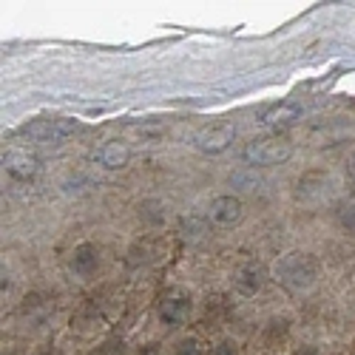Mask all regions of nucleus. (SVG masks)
<instances>
[{
  "label": "nucleus",
  "mask_w": 355,
  "mask_h": 355,
  "mask_svg": "<svg viewBox=\"0 0 355 355\" xmlns=\"http://www.w3.org/2000/svg\"><path fill=\"white\" fill-rule=\"evenodd\" d=\"M125 352V341L123 338H108L103 344H97L88 355H123Z\"/></svg>",
  "instance_id": "nucleus-13"
},
{
  "label": "nucleus",
  "mask_w": 355,
  "mask_h": 355,
  "mask_svg": "<svg viewBox=\"0 0 355 355\" xmlns=\"http://www.w3.org/2000/svg\"><path fill=\"white\" fill-rule=\"evenodd\" d=\"M347 173L352 176V180H355V151H352V154L347 157Z\"/></svg>",
  "instance_id": "nucleus-17"
},
{
  "label": "nucleus",
  "mask_w": 355,
  "mask_h": 355,
  "mask_svg": "<svg viewBox=\"0 0 355 355\" xmlns=\"http://www.w3.org/2000/svg\"><path fill=\"white\" fill-rule=\"evenodd\" d=\"M100 268V248L92 245V242H83L74 248L71 253V270L80 276V279H92Z\"/></svg>",
  "instance_id": "nucleus-10"
},
{
  "label": "nucleus",
  "mask_w": 355,
  "mask_h": 355,
  "mask_svg": "<svg viewBox=\"0 0 355 355\" xmlns=\"http://www.w3.org/2000/svg\"><path fill=\"white\" fill-rule=\"evenodd\" d=\"M327 173H321V171H313V173H304L302 180H299V196L302 199H318L327 193Z\"/></svg>",
  "instance_id": "nucleus-12"
},
{
  "label": "nucleus",
  "mask_w": 355,
  "mask_h": 355,
  "mask_svg": "<svg viewBox=\"0 0 355 355\" xmlns=\"http://www.w3.org/2000/svg\"><path fill=\"white\" fill-rule=\"evenodd\" d=\"M3 165L15 180H32L40 171V159L28 151L26 145H9L3 151Z\"/></svg>",
  "instance_id": "nucleus-7"
},
{
  "label": "nucleus",
  "mask_w": 355,
  "mask_h": 355,
  "mask_svg": "<svg viewBox=\"0 0 355 355\" xmlns=\"http://www.w3.org/2000/svg\"><path fill=\"white\" fill-rule=\"evenodd\" d=\"M139 355H159V347L157 344H148V347L139 349Z\"/></svg>",
  "instance_id": "nucleus-18"
},
{
  "label": "nucleus",
  "mask_w": 355,
  "mask_h": 355,
  "mask_svg": "<svg viewBox=\"0 0 355 355\" xmlns=\"http://www.w3.org/2000/svg\"><path fill=\"white\" fill-rule=\"evenodd\" d=\"M233 284L242 295H256L264 287V268L259 261H242L233 273Z\"/></svg>",
  "instance_id": "nucleus-9"
},
{
  "label": "nucleus",
  "mask_w": 355,
  "mask_h": 355,
  "mask_svg": "<svg viewBox=\"0 0 355 355\" xmlns=\"http://www.w3.org/2000/svg\"><path fill=\"white\" fill-rule=\"evenodd\" d=\"M338 225L349 233H355V205H344V208L338 211Z\"/></svg>",
  "instance_id": "nucleus-14"
},
{
  "label": "nucleus",
  "mask_w": 355,
  "mask_h": 355,
  "mask_svg": "<svg viewBox=\"0 0 355 355\" xmlns=\"http://www.w3.org/2000/svg\"><path fill=\"white\" fill-rule=\"evenodd\" d=\"M233 139H236V125L227 120H219L193 134V148H199L202 154H222L233 145Z\"/></svg>",
  "instance_id": "nucleus-4"
},
{
  "label": "nucleus",
  "mask_w": 355,
  "mask_h": 355,
  "mask_svg": "<svg viewBox=\"0 0 355 355\" xmlns=\"http://www.w3.org/2000/svg\"><path fill=\"white\" fill-rule=\"evenodd\" d=\"M290 154H293V145L282 137H261V139H253L242 148V159L248 165H256V168L282 165L290 159Z\"/></svg>",
  "instance_id": "nucleus-3"
},
{
  "label": "nucleus",
  "mask_w": 355,
  "mask_h": 355,
  "mask_svg": "<svg viewBox=\"0 0 355 355\" xmlns=\"http://www.w3.org/2000/svg\"><path fill=\"white\" fill-rule=\"evenodd\" d=\"M128 159H131V148L125 142H120V139H111V142L100 145L97 151H94V162L103 165V168H108V171L125 168Z\"/></svg>",
  "instance_id": "nucleus-11"
},
{
  "label": "nucleus",
  "mask_w": 355,
  "mask_h": 355,
  "mask_svg": "<svg viewBox=\"0 0 355 355\" xmlns=\"http://www.w3.org/2000/svg\"><path fill=\"white\" fill-rule=\"evenodd\" d=\"M302 114H304V105L299 100H279L259 114V123L268 128H287L293 123H299Z\"/></svg>",
  "instance_id": "nucleus-6"
},
{
  "label": "nucleus",
  "mask_w": 355,
  "mask_h": 355,
  "mask_svg": "<svg viewBox=\"0 0 355 355\" xmlns=\"http://www.w3.org/2000/svg\"><path fill=\"white\" fill-rule=\"evenodd\" d=\"M276 279H279V284H284L287 290H295V293L310 290L318 279V261L310 253H287L276 264Z\"/></svg>",
  "instance_id": "nucleus-1"
},
{
  "label": "nucleus",
  "mask_w": 355,
  "mask_h": 355,
  "mask_svg": "<svg viewBox=\"0 0 355 355\" xmlns=\"http://www.w3.org/2000/svg\"><path fill=\"white\" fill-rule=\"evenodd\" d=\"M193 313V299L185 290H168L159 302V321L165 327H182Z\"/></svg>",
  "instance_id": "nucleus-5"
},
{
  "label": "nucleus",
  "mask_w": 355,
  "mask_h": 355,
  "mask_svg": "<svg viewBox=\"0 0 355 355\" xmlns=\"http://www.w3.org/2000/svg\"><path fill=\"white\" fill-rule=\"evenodd\" d=\"M211 355H239V349H236L233 341H219V344L211 349Z\"/></svg>",
  "instance_id": "nucleus-16"
},
{
  "label": "nucleus",
  "mask_w": 355,
  "mask_h": 355,
  "mask_svg": "<svg viewBox=\"0 0 355 355\" xmlns=\"http://www.w3.org/2000/svg\"><path fill=\"white\" fill-rule=\"evenodd\" d=\"M80 131L77 120H69V116H40V120H32L20 125V137L26 142H35V145H60L69 137H74Z\"/></svg>",
  "instance_id": "nucleus-2"
},
{
  "label": "nucleus",
  "mask_w": 355,
  "mask_h": 355,
  "mask_svg": "<svg viewBox=\"0 0 355 355\" xmlns=\"http://www.w3.org/2000/svg\"><path fill=\"white\" fill-rule=\"evenodd\" d=\"M299 355H318V349H315V347H304Z\"/></svg>",
  "instance_id": "nucleus-20"
},
{
  "label": "nucleus",
  "mask_w": 355,
  "mask_h": 355,
  "mask_svg": "<svg viewBox=\"0 0 355 355\" xmlns=\"http://www.w3.org/2000/svg\"><path fill=\"white\" fill-rule=\"evenodd\" d=\"M208 225L214 227H233L242 222V199L239 196H216L211 202L208 214H205Z\"/></svg>",
  "instance_id": "nucleus-8"
},
{
  "label": "nucleus",
  "mask_w": 355,
  "mask_h": 355,
  "mask_svg": "<svg viewBox=\"0 0 355 355\" xmlns=\"http://www.w3.org/2000/svg\"><path fill=\"white\" fill-rule=\"evenodd\" d=\"M40 355H60V349H57V347H46Z\"/></svg>",
  "instance_id": "nucleus-19"
},
{
  "label": "nucleus",
  "mask_w": 355,
  "mask_h": 355,
  "mask_svg": "<svg viewBox=\"0 0 355 355\" xmlns=\"http://www.w3.org/2000/svg\"><path fill=\"white\" fill-rule=\"evenodd\" d=\"M176 355H202L199 341H196V338H185V341H180V347H176Z\"/></svg>",
  "instance_id": "nucleus-15"
}]
</instances>
